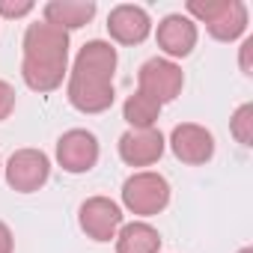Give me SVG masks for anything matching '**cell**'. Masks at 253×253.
Returning <instances> with one entry per match:
<instances>
[{
    "label": "cell",
    "mask_w": 253,
    "mask_h": 253,
    "mask_svg": "<svg viewBox=\"0 0 253 253\" xmlns=\"http://www.w3.org/2000/svg\"><path fill=\"white\" fill-rule=\"evenodd\" d=\"M116 60H119L116 48L101 39H92L78 51L75 66L69 72V84H66V95L75 110H81V113L110 110V104L116 98V92H113Z\"/></svg>",
    "instance_id": "cell-1"
},
{
    "label": "cell",
    "mask_w": 253,
    "mask_h": 253,
    "mask_svg": "<svg viewBox=\"0 0 253 253\" xmlns=\"http://www.w3.org/2000/svg\"><path fill=\"white\" fill-rule=\"evenodd\" d=\"M24 60H21V78L33 92H54L69 78V33L36 21L24 30Z\"/></svg>",
    "instance_id": "cell-2"
},
{
    "label": "cell",
    "mask_w": 253,
    "mask_h": 253,
    "mask_svg": "<svg viewBox=\"0 0 253 253\" xmlns=\"http://www.w3.org/2000/svg\"><path fill=\"white\" fill-rule=\"evenodd\" d=\"M188 18L203 21L217 42H235L247 30V6L241 0H188Z\"/></svg>",
    "instance_id": "cell-3"
},
{
    "label": "cell",
    "mask_w": 253,
    "mask_h": 253,
    "mask_svg": "<svg viewBox=\"0 0 253 253\" xmlns=\"http://www.w3.org/2000/svg\"><path fill=\"white\" fill-rule=\"evenodd\" d=\"M122 206L137 217H152L170 206V182L155 170H137L122 182Z\"/></svg>",
    "instance_id": "cell-4"
},
{
    "label": "cell",
    "mask_w": 253,
    "mask_h": 253,
    "mask_svg": "<svg viewBox=\"0 0 253 253\" xmlns=\"http://www.w3.org/2000/svg\"><path fill=\"white\" fill-rule=\"evenodd\" d=\"M6 185L18 194H33L51 179V158L42 149H18L3 167Z\"/></svg>",
    "instance_id": "cell-5"
},
{
    "label": "cell",
    "mask_w": 253,
    "mask_h": 253,
    "mask_svg": "<svg viewBox=\"0 0 253 253\" xmlns=\"http://www.w3.org/2000/svg\"><path fill=\"white\" fill-rule=\"evenodd\" d=\"M137 84H140V92L152 95V98L164 107L167 101H173V98L182 92V86H185V72H182L179 63H173V60H167V57H152V60H146V63L140 66Z\"/></svg>",
    "instance_id": "cell-6"
},
{
    "label": "cell",
    "mask_w": 253,
    "mask_h": 253,
    "mask_svg": "<svg viewBox=\"0 0 253 253\" xmlns=\"http://www.w3.org/2000/svg\"><path fill=\"white\" fill-rule=\"evenodd\" d=\"M78 223L86 232V238L104 244V241L116 238V232L122 226V209L110 197H89L78 209Z\"/></svg>",
    "instance_id": "cell-7"
},
{
    "label": "cell",
    "mask_w": 253,
    "mask_h": 253,
    "mask_svg": "<svg viewBox=\"0 0 253 253\" xmlns=\"http://www.w3.org/2000/svg\"><path fill=\"white\" fill-rule=\"evenodd\" d=\"M98 140L92 131L86 128H72L66 131L60 140H57V164L66 170V173H89L95 164H98Z\"/></svg>",
    "instance_id": "cell-8"
},
{
    "label": "cell",
    "mask_w": 253,
    "mask_h": 253,
    "mask_svg": "<svg viewBox=\"0 0 253 253\" xmlns=\"http://www.w3.org/2000/svg\"><path fill=\"white\" fill-rule=\"evenodd\" d=\"M170 149L182 164L200 167L206 161H211L214 155V137L206 125L197 122H179L176 128L170 131Z\"/></svg>",
    "instance_id": "cell-9"
},
{
    "label": "cell",
    "mask_w": 253,
    "mask_h": 253,
    "mask_svg": "<svg viewBox=\"0 0 253 253\" xmlns=\"http://www.w3.org/2000/svg\"><path fill=\"white\" fill-rule=\"evenodd\" d=\"M167 140L158 128H128L119 137V158L128 167H152L161 161Z\"/></svg>",
    "instance_id": "cell-10"
},
{
    "label": "cell",
    "mask_w": 253,
    "mask_h": 253,
    "mask_svg": "<svg viewBox=\"0 0 253 253\" xmlns=\"http://www.w3.org/2000/svg\"><path fill=\"white\" fill-rule=\"evenodd\" d=\"M107 33L119 45H140L152 33V18L143 6L134 3H119L107 15Z\"/></svg>",
    "instance_id": "cell-11"
},
{
    "label": "cell",
    "mask_w": 253,
    "mask_h": 253,
    "mask_svg": "<svg viewBox=\"0 0 253 253\" xmlns=\"http://www.w3.org/2000/svg\"><path fill=\"white\" fill-rule=\"evenodd\" d=\"M197 21H191L188 15L182 12H173L167 18L158 21V30H155V39H158V48L167 54V60H179V57H188L194 48H197Z\"/></svg>",
    "instance_id": "cell-12"
},
{
    "label": "cell",
    "mask_w": 253,
    "mask_h": 253,
    "mask_svg": "<svg viewBox=\"0 0 253 253\" xmlns=\"http://www.w3.org/2000/svg\"><path fill=\"white\" fill-rule=\"evenodd\" d=\"M42 21L60 27V30H81L95 18V3L92 0H51L42 9Z\"/></svg>",
    "instance_id": "cell-13"
},
{
    "label": "cell",
    "mask_w": 253,
    "mask_h": 253,
    "mask_svg": "<svg viewBox=\"0 0 253 253\" xmlns=\"http://www.w3.org/2000/svg\"><path fill=\"white\" fill-rule=\"evenodd\" d=\"M116 253H161V232L146 220L122 223L116 232Z\"/></svg>",
    "instance_id": "cell-14"
},
{
    "label": "cell",
    "mask_w": 253,
    "mask_h": 253,
    "mask_svg": "<svg viewBox=\"0 0 253 253\" xmlns=\"http://www.w3.org/2000/svg\"><path fill=\"white\" fill-rule=\"evenodd\" d=\"M122 116H125V122H128L131 128H155V122L161 116V104L152 95L137 89V92H131L128 98H125Z\"/></svg>",
    "instance_id": "cell-15"
},
{
    "label": "cell",
    "mask_w": 253,
    "mask_h": 253,
    "mask_svg": "<svg viewBox=\"0 0 253 253\" xmlns=\"http://www.w3.org/2000/svg\"><path fill=\"white\" fill-rule=\"evenodd\" d=\"M229 131L241 146H253V104L250 101L235 107V113L229 119Z\"/></svg>",
    "instance_id": "cell-16"
},
{
    "label": "cell",
    "mask_w": 253,
    "mask_h": 253,
    "mask_svg": "<svg viewBox=\"0 0 253 253\" xmlns=\"http://www.w3.org/2000/svg\"><path fill=\"white\" fill-rule=\"evenodd\" d=\"M36 6H33V0H0V15L3 18H24V15H30Z\"/></svg>",
    "instance_id": "cell-17"
},
{
    "label": "cell",
    "mask_w": 253,
    "mask_h": 253,
    "mask_svg": "<svg viewBox=\"0 0 253 253\" xmlns=\"http://www.w3.org/2000/svg\"><path fill=\"white\" fill-rule=\"evenodd\" d=\"M12 110H15V86L0 78V122L9 119Z\"/></svg>",
    "instance_id": "cell-18"
},
{
    "label": "cell",
    "mask_w": 253,
    "mask_h": 253,
    "mask_svg": "<svg viewBox=\"0 0 253 253\" xmlns=\"http://www.w3.org/2000/svg\"><path fill=\"white\" fill-rule=\"evenodd\" d=\"M250 60H253V36H247V39L241 42V60H238V63H241V72H244V75H253V63H250Z\"/></svg>",
    "instance_id": "cell-19"
},
{
    "label": "cell",
    "mask_w": 253,
    "mask_h": 253,
    "mask_svg": "<svg viewBox=\"0 0 253 253\" xmlns=\"http://www.w3.org/2000/svg\"><path fill=\"white\" fill-rule=\"evenodd\" d=\"M12 250H15V235L3 220H0V253H12Z\"/></svg>",
    "instance_id": "cell-20"
},
{
    "label": "cell",
    "mask_w": 253,
    "mask_h": 253,
    "mask_svg": "<svg viewBox=\"0 0 253 253\" xmlns=\"http://www.w3.org/2000/svg\"><path fill=\"white\" fill-rule=\"evenodd\" d=\"M238 253H253V247H241V250H238Z\"/></svg>",
    "instance_id": "cell-21"
},
{
    "label": "cell",
    "mask_w": 253,
    "mask_h": 253,
    "mask_svg": "<svg viewBox=\"0 0 253 253\" xmlns=\"http://www.w3.org/2000/svg\"><path fill=\"white\" fill-rule=\"evenodd\" d=\"M0 173H3V164H0Z\"/></svg>",
    "instance_id": "cell-22"
}]
</instances>
